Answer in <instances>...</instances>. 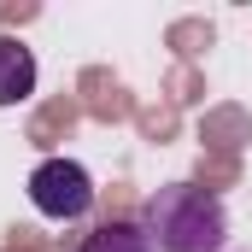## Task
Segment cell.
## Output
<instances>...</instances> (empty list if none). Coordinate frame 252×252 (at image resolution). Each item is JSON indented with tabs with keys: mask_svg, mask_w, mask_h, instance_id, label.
<instances>
[{
	"mask_svg": "<svg viewBox=\"0 0 252 252\" xmlns=\"http://www.w3.org/2000/svg\"><path fill=\"white\" fill-rule=\"evenodd\" d=\"M30 205L41 217H53V223H76L94 205V176L76 158H41L30 170Z\"/></svg>",
	"mask_w": 252,
	"mask_h": 252,
	"instance_id": "2",
	"label": "cell"
},
{
	"mask_svg": "<svg viewBox=\"0 0 252 252\" xmlns=\"http://www.w3.org/2000/svg\"><path fill=\"white\" fill-rule=\"evenodd\" d=\"M30 94H35V53L0 35V106H24Z\"/></svg>",
	"mask_w": 252,
	"mask_h": 252,
	"instance_id": "3",
	"label": "cell"
},
{
	"mask_svg": "<svg viewBox=\"0 0 252 252\" xmlns=\"http://www.w3.org/2000/svg\"><path fill=\"white\" fill-rule=\"evenodd\" d=\"M141 229L153 235L158 252H223L229 247V211L211 188L193 182H170L147 199Z\"/></svg>",
	"mask_w": 252,
	"mask_h": 252,
	"instance_id": "1",
	"label": "cell"
},
{
	"mask_svg": "<svg viewBox=\"0 0 252 252\" xmlns=\"http://www.w3.org/2000/svg\"><path fill=\"white\" fill-rule=\"evenodd\" d=\"M76 252H158V247H153V235L141 223H100L94 235H82Z\"/></svg>",
	"mask_w": 252,
	"mask_h": 252,
	"instance_id": "4",
	"label": "cell"
}]
</instances>
